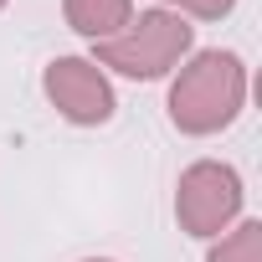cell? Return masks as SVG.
I'll list each match as a JSON object with an SVG mask.
<instances>
[{
    "label": "cell",
    "mask_w": 262,
    "mask_h": 262,
    "mask_svg": "<svg viewBox=\"0 0 262 262\" xmlns=\"http://www.w3.org/2000/svg\"><path fill=\"white\" fill-rule=\"evenodd\" d=\"M231 206H236V175H231V170H211V165L190 170L185 195H180V211H185V221H190L195 231L216 226Z\"/></svg>",
    "instance_id": "obj_4"
},
{
    "label": "cell",
    "mask_w": 262,
    "mask_h": 262,
    "mask_svg": "<svg viewBox=\"0 0 262 262\" xmlns=\"http://www.w3.org/2000/svg\"><path fill=\"white\" fill-rule=\"evenodd\" d=\"M242 93V72L231 57H201L175 88V118L185 128H216L231 118Z\"/></svg>",
    "instance_id": "obj_1"
},
{
    "label": "cell",
    "mask_w": 262,
    "mask_h": 262,
    "mask_svg": "<svg viewBox=\"0 0 262 262\" xmlns=\"http://www.w3.org/2000/svg\"><path fill=\"white\" fill-rule=\"evenodd\" d=\"M252 247H257V226H242V236L226 252H216V262H252Z\"/></svg>",
    "instance_id": "obj_6"
},
{
    "label": "cell",
    "mask_w": 262,
    "mask_h": 262,
    "mask_svg": "<svg viewBox=\"0 0 262 262\" xmlns=\"http://www.w3.org/2000/svg\"><path fill=\"white\" fill-rule=\"evenodd\" d=\"M190 6H195V11H206V16H216V11H226V6H231V0H190Z\"/></svg>",
    "instance_id": "obj_7"
},
{
    "label": "cell",
    "mask_w": 262,
    "mask_h": 262,
    "mask_svg": "<svg viewBox=\"0 0 262 262\" xmlns=\"http://www.w3.org/2000/svg\"><path fill=\"white\" fill-rule=\"evenodd\" d=\"M67 11H72L77 31L103 36V31H113V26L128 16V0H67Z\"/></svg>",
    "instance_id": "obj_5"
},
{
    "label": "cell",
    "mask_w": 262,
    "mask_h": 262,
    "mask_svg": "<svg viewBox=\"0 0 262 262\" xmlns=\"http://www.w3.org/2000/svg\"><path fill=\"white\" fill-rule=\"evenodd\" d=\"M185 36H190V31H185L180 21H170V16H144L139 31L128 36V41H113V47H108V62L123 67V72H134V77H139V72L149 77V72H160V67L185 47Z\"/></svg>",
    "instance_id": "obj_2"
},
{
    "label": "cell",
    "mask_w": 262,
    "mask_h": 262,
    "mask_svg": "<svg viewBox=\"0 0 262 262\" xmlns=\"http://www.w3.org/2000/svg\"><path fill=\"white\" fill-rule=\"evenodd\" d=\"M47 88H52V98H57L72 118H108V108H113L103 77H98L88 62H57L52 77H47Z\"/></svg>",
    "instance_id": "obj_3"
}]
</instances>
